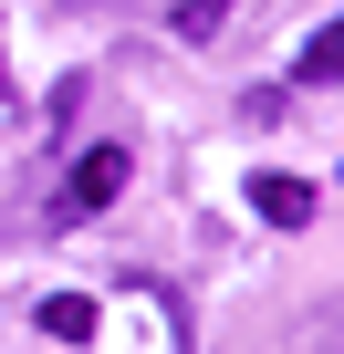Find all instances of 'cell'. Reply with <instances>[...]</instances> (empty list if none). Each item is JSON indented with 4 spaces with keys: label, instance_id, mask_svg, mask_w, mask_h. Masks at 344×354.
Instances as JSON below:
<instances>
[{
    "label": "cell",
    "instance_id": "cell-1",
    "mask_svg": "<svg viewBox=\"0 0 344 354\" xmlns=\"http://www.w3.org/2000/svg\"><path fill=\"white\" fill-rule=\"evenodd\" d=\"M125 177H136V156H125V146H84V156H73V177L53 188V219H63V230L105 219V209L125 198Z\"/></svg>",
    "mask_w": 344,
    "mask_h": 354
},
{
    "label": "cell",
    "instance_id": "cell-2",
    "mask_svg": "<svg viewBox=\"0 0 344 354\" xmlns=\"http://www.w3.org/2000/svg\"><path fill=\"white\" fill-rule=\"evenodd\" d=\"M251 209H261L271 230H302V219H313V188L282 177V167H261V177H251Z\"/></svg>",
    "mask_w": 344,
    "mask_h": 354
},
{
    "label": "cell",
    "instance_id": "cell-3",
    "mask_svg": "<svg viewBox=\"0 0 344 354\" xmlns=\"http://www.w3.org/2000/svg\"><path fill=\"white\" fill-rule=\"evenodd\" d=\"M42 333H63V344H84V333H94V302H84V292H63V302H42Z\"/></svg>",
    "mask_w": 344,
    "mask_h": 354
},
{
    "label": "cell",
    "instance_id": "cell-5",
    "mask_svg": "<svg viewBox=\"0 0 344 354\" xmlns=\"http://www.w3.org/2000/svg\"><path fill=\"white\" fill-rule=\"evenodd\" d=\"M219 21H230V0H178V32H188V42H209Z\"/></svg>",
    "mask_w": 344,
    "mask_h": 354
},
{
    "label": "cell",
    "instance_id": "cell-4",
    "mask_svg": "<svg viewBox=\"0 0 344 354\" xmlns=\"http://www.w3.org/2000/svg\"><path fill=\"white\" fill-rule=\"evenodd\" d=\"M302 84H344V21H334V32L302 53Z\"/></svg>",
    "mask_w": 344,
    "mask_h": 354
}]
</instances>
